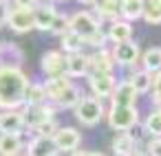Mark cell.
I'll return each mask as SVG.
<instances>
[{"label":"cell","mask_w":161,"mask_h":156,"mask_svg":"<svg viewBox=\"0 0 161 156\" xmlns=\"http://www.w3.org/2000/svg\"><path fill=\"white\" fill-rule=\"evenodd\" d=\"M113 60L117 64H135L137 57H139V49L132 40H121V42H115V49H113Z\"/></svg>","instance_id":"obj_8"},{"label":"cell","mask_w":161,"mask_h":156,"mask_svg":"<svg viewBox=\"0 0 161 156\" xmlns=\"http://www.w3.org/2000/svg\"><path fill=\"white\" fill-rule=\"evenodd\" d=\"M69 29L75 31L77 35H82V38L86 40V38H91L93 33L99 31V24H97V20H95L91 13L80 11V13H75V16L69 20Z\"/></svg>","instance_id":"obj_6"},{"label":"cell","mask_w":161,"mask_h":156,"mask_svg":"<svg viewBox=\"0 0 161 156\" xmlns=\"http://www.w3.org/2000/svg\"><path fill=\"white\" fill-rule=\"evenodd\" d=\"M113 152L119 154V156L137 154V141H135V136H130L126 130H119V136L113 141Z\"/></svg>","instance_id":"obj_16"},{"label":"cell","mask_w":161,"mask_h":156,"mask_svg":"<svg viewBox=\"0 0 161 156\" xmlns=\"http://www.w3.org/2000/svg\"><path fill=\"white\" fill-rule=\"evenodd\" d=\"M40 101H47L44 86L42 84H29L27 92H25V103H40Z\"/></svg>","instance_id":"obj_29"},{"label":"cell","mask_w":161,"mask_h":156,"mask_svg":"<svg viewBox=\"0 0 161 156\" xmlns=\"http://www.w3.org/2000/svg\"><path fill=\"white\" fill-rule=\"evenodd\" d=\"M44 95H47V99H51V101H55L69 86H71V79L66 77V75H58V77H49L44 84Z\"/></svg>","instance_id":"obj_14"},{"label":"cell","mask_w":161,"mask_h":156,"mask_svg":"<svg viewBox=\"0 0 161 156\" xmlns=\"http://www.w3.org/2000/svg\"><path fill=\"white\" fill-rule=\"evenodd\" d=\"M119 13L128 20L141 18L143 13V0H119Z\"/></svg>","instance_id":"obj_19"},{"label":"cell","mask_w":161,"mask_h":156,"mask_svg":"<svg viewBox=\"0 0 161 156\" xmlns=\"http://www.w3.org/2000/svg\"><path fill=\"white\" fill-rule=\"evenodd\" d=\"M88 73V57L82 55L80 51L75 53H69L66 55V75L71 77H82Z\"/></svg>","instance_id":"obj_13"},{"label":"cell","mask_w":161,"mask_h":156,"mask_svg":"<svg viewBox=\"0 0 161 156\" xmlns=\"http://www.w3.org/2000/svg\"><path fill=\"white\" fill-rule=\"evenodd\" d=\"M20 149H22V145H20L18 134H7V132H3V136H0V154H3V156H14V154H18Z\"/></svg>","instance_id":"obj_20"},{"label":"cell","mask_w":161,"mask_h":156,"mask_svg":"<svg viewBox=\"0 0 161 156\" xmlns=\"http://www.w3.org/2000/svg\"><path fill=\"white\" fill-rule=\"evenodd\" d=\"M25 125V119H22V112L16 110H7L5 114H0V132H7V134H20Z\"/></svg>","instance_id":"obj_11"},{"label":"cell","mask_w":161,"mask_h":156,"mask_svg":"<svg viewBox=\"0 0 161 156\" xmlns=\"http://www.w3.org/2000/svg\"><path fill=\"white\" fill-rule=\"evenodd\" d=\"M55 130H58V125H55V121H53V117L36 125V134H38V136H49V138H51Z\"/></svg>","instance_id":"obj_32"},{"label":"cell","mask_w":161,"mask_h":156,"mask_svg":"<svg viewBox=\"0 0 161 156\" xmlns=\"http://www.w3.org/2000/svg\"><path fill=\"white\" fill-rule=\"evenodd\" d=\"M75 117L84 125H95L104 117V108H102L99 99H95V97H82L77 101V106H75Z\"/></svg>","instance_id":"obj_2"},{"label":"cell","mask_w":161,"mask_h":156,"mask_svg":"<svg viewBox=\"0 0 161 156\" xmlns=\"http://www.w3.org/2000/svg\"><path fill=\"white\" fill-rule=\"evenodd\" d=\"M7 16H9V5L5 3V0H0V24L7 22Z\"/></svg>","instance_id":"obj_35"},{"label":"cell","mask_w":161,"mask_h":156,"mask_svg":"<svg viewBox=\"0 0 161 156\" xmlns=\"http://www.w3.org/2000/svg\"><path fill=\"white\" fill-rule=\"evenodd\" d=\"M51 33H58V35H62V33H66L69 31V18L66 16H62V13H55V18H53V22H51V29H49Z\"/></svg>","instance_id":"obj_31"},{"label":"cell","mask_w":161,"mask_h":156,"mask_svg":"<svg viewBox=\"0 0 161 156\" xmlns=\"http://www.w3.org/2000/svg\"><path fill=\"white\" fill-rule=\"evenodd\" d=\"M146 22L150 24H159L161 22V0H148V3H143V13Z\"/></svg>","instance_id":"obj_24"},{"label":"cell","mask_w":161,"mask_h":156,"mask_svg":"<svg viewBox=\"0 0 161 156\" xmlns=\"http://www.w3.org/2000/svg\"><path fill=\"white\" fill-rule=\"evenodd\" d=\"M51 117H53V108H49L44 101H40V103H27V108L22 112L25 125H31V127H36L38 123H42V121H47Z\"/></svg>","instance_id":"obj_7"},{"label":"cell","mask_w":161,"mask_h":156,"mask_svg":"<svg viewBox=\"0 0 161 156\" xmlns=\"http://www.w3.org/2000/svg\"><path fill=\"white\" fill-rule=\"evenodd\" d=\"M29 79L20 66H0V108L16 110L25 103Z\"/></svg>","instance_id":"obj_1"},{"label":"cell","mask_w":161,"mask_h":156,"mask_svg":"<svg viewBox=\"0 0 161 156\" xmlns=\"http://www.w3.org/2000/svg\"><path fill=\"white\" fill-rule=\"evenodd\" d=\"M22 62V51L11 44V42H5L0 44V66H20Z\"/></svg>","instance_id":"obj_17"},{"label":"cell","mask_w":161,"mask_h":156,"mask_svg":"<svg viewBox=\"0 0 161 156\" xmlns=\"http://www.w3.org/2000/svg\"><path fill=\"white\" fill-rule=\"evenodd\" d=\"M130 35H132V27L128 24V22H113V27H110V31H108V38L113 40V42H121V40H130Z\"/></svg>","instance_id":"obj_25"},{"label":"cell","mask_w":161,"mask_h":156,"mask_svg":"<svg viewBox=\"0 0 161 156\" xmlns=\"http://www.w3.org/2000/svg\"><path fill=\"white\" fill-rule=\"evenodd\" d=\"M146 130H148L150 134H154V136H161V110H154V112L148 117Z\"/></svg>","instance_id":"obj_30"},{"label":"cell","mask_w":161,"mask_h":156,"mask_svg":"<svg viewBox=\"0 0 161 156\" xmlns=\"http://www.w3.org/2000/svg\"><path fill=\"white\" fill-rule=\"evenodd\" d=\"M55 9H53V5L49 7V5H44V7H38L36 11H33V27L36 29H40V31H49L51 29V22H53V18H55Z\"/></svg>","instance_id":"obj_18"},{"label":"cell","mask_w":161,"mask_h":156,"mask_svg":"<svg viewBox=\"0 0 161 156\" xmlns=\"http://www.w3.org/2000/svg\"><path fill=\"white\" fill-rule=\"evenodd\" d=\"M108 123L115 130H130L137 123V110L135 106H119L113 103L110 112H108Z\"/></svg>","instance_id":"obj_3"},{"label":"cell","mask_w":161,"mask_h":156,"mask_svg":"<svg viewBox=\"0 0 161 156\" xmlns=\"http://www.w3.org/2000/svg\"><path fill=\"white\" fill-rule=\"evenodd\" d=\"M42 70L47 73V77H58V75H66V57L58 51H49L42 57Z\"/></svg>","instance_id":"obj_9"},{"label":"cell","mask_w":161,"mask_h":156,"mask_svg":"<svg viewBox=\"0 0 161 156\" xmlns=\"http://www.w3.org/2000/svg\"><path fill=\"white\" fill-rule=\"evenodd\" d=\"M130 84H132V88L137 90V92H146V90H150V86H152V77H150V70H141V73H135L132 75V79H128Z\"/></svg>","instance_id":"obj_28"},{"label":"cell","mask_w":161,"mask_h":156,"mask_svg":"<svg viewBox=\"0 0 161 156\" xmlns=\"http://www.w3.org/2000/svg\"><path fill=\"white\" fill-rule=\"evenodd\" d=\"M157 73H159L157 79H152V84H154V101L161 103V70H157Z\"/></svg>","instance_id":"obj_34"},{"label":"cell","mask_w":161,"mask_h":156,"mask_svg":"<svg viewBox=\"0 0 161 156\" xmlns=\"http://www.w3.org/2000/svg\"><path fill=\"white\" fill-rule=\"evenodd\" d=\"M51 141L55 145V152H73V149H77L82 136L75 127H60L53 132Z\"/></svg>","instance_id":"obj_5"},{"label":"cell","mask_w":161,"mask_h":156,"mask_svg":"<svg viewBox=\"0 0 161 156\" xmlns=\"http://www.w3.org/2000/svg\"><path fill=\"white\" fill-rule=\"evenodd\" d=\"M53 147L55 145L49 136H38L36 134V138L29 143V154H55Z\"/></svg>","instance_id":"obj_21"},{"label":"cell","mask_w":161,"mask_h":156,"mask_svg":"<svg viewBox=\"0 0 161 156\" xmlns=\"http://www.w3.org/2000/svg\"><path fill=\"white\" fill-rule=\"evenodd\" d=\"M80 99H82V97H80V90H77V88L71 84V86H69V88H66V90H64V92H62V95H60L55 101H58L62 108H75Z\"/></svg>","instance_id":"obj_27"},{"label":"cell","mask_w":161,"mask_h":156,"mask_svg":"<svg viewBox=\"0 0 161 156\" xmlns=\"http://www.w3.org/2000/svg\"><path fill=\"white\" fill-rule=\"evenodd\" d=\"M113 103H119V106H135V99H137V90L132 88L130 81H121V84H115L113 88Z\"/></svg>","instance_id":"obj_12"},{"label":"cell","mask_w":161,"mask_h":156,"mask_svg":"<svg viewBox=\"0 0 161 156\" xmlns=\"http://www.w3.org/2000/svg\"><path fill=\"white\" fill-rule=\"evenodd\" d=\"M143 68L150 70V73L161 70V49L159 46H152L143 53Z\"/></svg>","instance_id":"obj_23"},{"label":"cell","mask_w":161,"mask_h":156,"mask_svg":"<svg viewBox=\"0 0 161 156\" xmlns=\"http://www.w3.org/2000/svg\"><path fill=\"white\" fill-rule=\"evenodd\" d=\"M84 46V38L82 35H77L75 31H66V33H62V49L66 51V53H75V51H80Z\"/></svg>","instance_id":"obj_26"},{"label":"cell","mask_w":161,"mask_h":156,"mask_svg":"<svg viewBox=\"0 0 161 156\" xmlns=\"http://www.w3.org/2000/svg\"><path fill=\"white\" fill-rule=\"evenodd\" d=\"M91 88L97 97H110V92L115 88L113 73H93L91 75Z\"/></svg>","instance_id":"obj_10"},{"label":"cell","mask_w":161,"mask_h":156,"mask_svg":"<svg viewBox=\"0 0 161 156\" xmlns=\"http://www.w3.org/2000/svg\"><path fill=\"white\" fill-rule=\"evenodd\" d=\"M146 152H148V154H152V156H157V154H161V136H157V138H152V141L148 143V147H146Z\"/></svg>","instance_id":"obj_33"},{"label":"cell","mask_w":161,"mask_h":156,"mask_svg":"<svg viewBox=\"0 0 161 156\" xmlns=\"http://www.w3.org/2000/svg\"><path fill=\"white\" fill-rule=\"evenodd\" d=\"M88 70L91 73H113V55L104 49L88 57Z\"/></svg>","instance_id":"obj_15"},{"label":"cell","mask_w":161,"mask_h":156,"mask_svg":"<svg viewBox=\"0 0 161 156\" xmlns=\"http://www.w3.org/2000/svg\"><path fill=\"white\" fill-rule=\"evenodd\" d=\"M80 3H84V5H93L95 0H80Z\"/></svg>","instance_id":"obj_36"},{"label":"cell","mask_w":161,"mask_h":156,"mask_svg":"<svg viewBox=\"0 0 161 156\" xmlns=\"http://www.w3.org/2000/svg\"><path fill=\"white\" fill-rule=\"evenodd\" d=\"M93 5L102 18H117L119 16V0H95Z\"/></svg>","instance_id":"obj_22"},{"label":"cell","mask_w":161,"mask_h":156,"mask_svg":"<svg viewBox=\"0 0 161 156\" xmlns=\"http://www.w3.org/2000/svg\"><path fill=\"white\" fill-rule=\"evenodd\" d=\"M7 24L11 31L16 33H27L33 29V7H18L16 9H9V16H7Z\"/></svg>","instance_id":"obj_4"}]
</instances>
